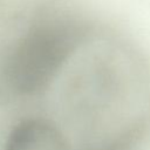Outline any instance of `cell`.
Listing matches in <instances>:
<instances>
[{
    "label": "cell",
    "mask_w": 150,
    "mask_h": 150,
    "mask_svg": "<svg viewBox=\"0 0 150 150\" xmlns=\"http://www.w3.org/2000/svg\"><path fill=\"white\" fill-rule=\"evenodd\" d=\"M83 34V27L73 19L55 18L33 25L7 53L5 83L18 95L41 93L76 50Z\"/></svg>",
    "instance_id": "6da1fadb"
},
{
    "label": "cell",
    "mask_w": 150,
    "mask_h": 150,
    "mask_svg": "<svg viewBox=\"0 0 150 150\" xmlns=\"http://www.w3.org/2000/svg\"><path fill=\"white\" fill-rule=\"evenodd\" d=\"M1 150H70V148L54 122L42 116H28L9 129Z\"/></svg>",
    "instance_id": "7a4b0ae2"
},
{
    "label": "cell",
    "mask_w": 150,
    "mask_h": 150,
    "mask_svg": "<svg viewBox=\"0 0 150 150\" xmlns=\"http://www.w3.org/2000/svg\"><path fill=\"white\" fill-rule=\"evenodd\" d=\"M142 137L143 135L139 129H128L89 145L86 150H141Z\"/></svg>",
    "instance_id": "3957f363"
}]
</instances>
